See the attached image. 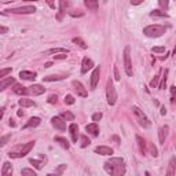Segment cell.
<instances>
[{"label":"cell","mask_w":176,"mask_h":176,"mask_svg":"<svg viewBox=\"0 0 176 176\" xmlns=\"http://www.w3.org/2000/svg\"><path fill=\"white\" fill-rule=\"evenodd\" d=\"M105 171L110 175H114V176H121L125 173V162L122 158L119 157H114V158H110L108 161L105 162Z\"/></svg>","instance_id":"6da1fadb"},{"label":"cell","mask_w":176,"mask_h":176,"mask_svg":"<svg viewBox=\"0 0 176 176\" xmlns=\"http://www.w3.org/2000/svg\"><path fill=\"white\" fill-rule=\"evenodd\" d=\"M33 146H35V142H29V143H25V144H18V146H15L8 153V155L11 158H22V157H25L26 154H29V151L33 149Z\"/></svg>","instance_id":"7a4b0ae2"},{"label":"cell","mask_w":176,"mask_h":176,"mask_svg":"<svg viewBox=\"0 0 176 176\" xmlns=\"http://www.w3.org/2000/svg\"><path fill=\"white\" fill-rule=\"evenodd\" d=\"M166 32V28L164 25H149L143 29V33L147 37H160Z\"/></svg>","instance_id":"3957f363"},{"label":"cell","mask_w":176,"mask_h":176,"mask_svg":"<svg viewBox=\"0 0 176 176\" xmlns=\"http://www.w3.org/2000/svg\"><path fill=\"white\" fill-rule=\"evenodd\" d=\"M132 113L135 114V119H136V121L139 122L140 127H143V128H149V127L151 125L150 120L147 119V116L144 114L143 111L140 110L138 106H132Z\"/></svg>","instance_id":"277c9868"},{"label":"cell","mask_w":176,"mask_h":176,"mask_svg":"<svg viewBox=\"0 0 176 176\" xmlns=\"http://www.w3.org/2000/svg\"><path fill=\"white\" fill-rule=\"evenodd\" d=\"M106 96H108V103L110 106H114L116 102H117V92H116L114 84H113L111 79H109L108 83H106Z\"/></svg>","instance_id":"5b68a950"},{"label":"cell","mask_w":176,"mask_h":176,"mask_svg":"<svg viewBox=\"0 0 176 176\" xmlns=\"http://www.w3.org/2000/svg\"><path fill=\"white\" fill-rule=\"evenodd\" d=\"M124 69L127 76H132V63H131V48L125 47L124 50Z\"/></svg>","instance_id":"8992f818"},{"label":"cell","mask_w":176,"mask_h":176,"mask_svg":"<svg viewBox=\"0 0 176 176\" xmlns=\"http://www.w3.org/2000/svg\"><path fill=\"white\" fill-rule=\"evenodd\" d=\"M13 14H33L36 11L35 6H24V7H18V8H11L8 10Z\"/></svg>","instance_id":"52a82bcc"},{"label":"cell","mask_w":176,"mask_h":176,"mask_svg":"<svg viewBox=\"0 0 176 176\" xmlns=\"http://www.w3.org/2000/svg\"><path fill=\"white\" fill-rule=\"evenodd\" d=\"M72 85H73V88H74V91L77 92L79 96H81V98H87V96H88V92H87V90L84 88V85L80 83V81L74 80V81L72 83Z\"/></svg>","instance_id":"ba28073f"},{"label":"cell","mask_w":176,"mask_h":176,"mask_svg":"<svg viewBox=\"0 0 176 176\" xmlns=\"http://www.w3.org/2000/svg\"><path fill=\"white\" fill-rule=\"evenodd\" d=\"M51 124H52L58 131H65L66 130V122L62 117H52V119H51Z\"/></svg>","instance_id":"9c48e42d"},{"label":"cell","mask_w":176,"mask_h":176,"mask_svg":"<svg viewBox=\"0 0 176 176\" xmlns=\"http://www.w3.org/2000/svg\"><path fill=\"white\" fill-rule=\"evenodd\" d=\"M28 92H29V95L39 96V95H41V94L46 92V88L41 87V85H39V84H33L32 87H29V88H28Z\"/></svg>","instance_id":"30bf717a"},{"label":"cell","mask_w":176,"mask_h":176,"mask_svg":"<svg viewBox=\"0 0 176 176\" xmlns=\"http://www.w3.org/2000/svg\"><path fill=\"white\" fill-rule=\"evenodd\" d=\"M99 76H101V68L98 66V68L94 69L92 74H91V90H95L96 88V84L99 81Z\"/></svg>","instance_id":"8fae6325"},{"label":"cell","mask_w":176,"mask_h":176,"mask_svg":"<svg viewBox=\"0 0 176 176\" xmlns=\"http://www.w3.org/2000/svg\"><path fill=\"white\" fill-rule=\"evenodd\" d=\"M69 4V0H59V13H58L57 15V19L58 21H62V18H63V14L66 13V7H68Z\"/></svg>","instance_id":"7c38bea8"},{"label":"cell","mask_w":176,"mask_h":176,"mask_svg":"<svg viewBox=\"0 0 176 176\" xmlns=\"http://www.w3.org/2000/svg\"><path fill=\"white\" fill-rule=\"evenodd\" d=\"M94 68V62L92 59H90V58H84L83 59V63H81V73L83 74H85L88 70H91V69Z\"/></svg>","instance_id":"4fadbf2b"},{"label":"cell","mask_w":176,"mask_h":176,"mask_svg":"<svg viewBox=\"0 0 176 176\" xmlns=\"http://www.w3.org/2000/svg\"><path fill=\"white\" fill-rule=\"evenodd\" d=\"M36 76L37 74L35 72H29V70H22V72H19V77H21L22 80H28V81H35Z\"/></svg>","instance_id":"5bb4252c"},{"label":"cell","mask_w":176,"mask_h":176,"mask_svg":"<svg viewBox=\"0 0 176 176\" xmlns=\"http://www.w3.org/2000/svg\"><path fill=\"white\" fill-rule=\"evenodd\" d=\"M15 84V79L14 77H4V79H1V81H0V91H4L7 87L10 85H14Z\"/></svg>","instance_id":"9a60e30c"},{"label":"cell","mask_w":176,"mask_h":176,"mask_svg":"<svg viewBox=\"0 0 176 176\" xmlns=\"http://www.w3.org/2000/svg\"><path fill=\"white\" fill-rule=\"evenodd\" d=\"M85 131L87 132H90L92 136H98V135H99V127H98V124L95 121H94L92 124L85 125Z\"/></svg>","instance_id":"2e32d148"},{"label":"cell","mask_w":176,"mask_h":176,"mask_svg":"<svg viewBox=\"0 0 176 176\" xmlns=\"http://www.w3.org/2000/svg\"><path fill=\"white\" fill-rule=\"evenodd\" d=\"M13 91H14L17 95H28V88L26 87H24L22 84H18V83H15L14 85H13Z\"/></svg>","instance_id":"e0dca14e"},{"label":"cell","mask_w":176,"mask_h":176,"mask_svg":"<svg viewBox=\"0 0 176 176\" xmlns=\"http://www.w3.org/2000/svg\"><path fill=\"white\" fill-rule=\"evenodd\" d=\"M95 153H98V154H101V155H111L113 154V149L108 147V146H98L95 149Z\"/></svg>","instance_id":"ac0fdd59"},{"label":"cell","mask_w":176,"mask_h":176,"mask_svg":"<svg viewBox=\"0 0 176 176\" xmlns=\"http://www.w3.org/2000/svg\"><path fill=\"white\" fill-rule=\"evenodd\" d=\"M168 131H169L168 125H164V127L160 128V131H158V139H160V143H164V142H165V138L168 136Z\"/></svg>","instance_id":"d6986e66"},{"label":"cell","mask_w":176,"mask_h":176,"mask_svg":"<svg viewBox=\"0 0 176 176\" xmlns=\"http://www.w3.org/2000/svg\"><path fill=\"white\" fill-rule=\"evenodd\" d=\"M69 131H70V135H72V140L73 142H77V138H79V127H77V124L72 122L69 125Z\"/></svg>","instance_id":"ffe728a7"},{"label":"cell","mask_w":176,"mask_h":176,"mask_svg":"<svg viewBox=\"0 0 176 176\" xmlns=\"http://www.w3.org/2000/svg\"><path fill=\"white\" fill-rule=\"evenodd\" d=\"M40 122H41V120H40L39 117H30L29 121L25 124L24 128H25V130H26V128H36L37 125H40Z\"/></svg>","instance_id":"44dd1931"},{"label":"cell","mask_w":176,"mask_h":176,"mask_svg":"<svg viewBox=\"0 0 176 176\" xmlns=\"http://www.w3.org/2000/svg\"><path fill=\"white\" fill-rule=\"evenodd\" d=\"M84 4H85V7L90 11H96L98 7H99L98 0H84Z\"/></svg>","instance_id":"7402d4cb"},{"label":"cell","mask_w":176,"mask_h":176,"mask_svg":"<svg viewBox=\"0 0 176 176\" xmlns=\"http://www.w3.org/2000/svg\"><path fill=\"white\" fill-rule=\"evenodd\" d=\"M13 175V166L8 161H6L3 164V168H1V176H11Z\"/></svg>","instance_id":"603a6c76"},{"label":"cell","mask_w":176,"mask_h":176,"mask_svg":"<svg viewBox=\"0 0 176 176\" xmlns=\"http://www.w3.org/2000/svg\"><path fill=\"white\" fill-rule=\"evenodd\" d=\"M18 105L19 106H22V108H35L36 106V103L32 101V99H26V98H21L18 101Z\"/></svg>","instance_id":"cb8c5ba5"},{"label":"cell","mask_w":176,"mask_h":176,"mask_svg":"<svg viewBox=\"0 0 176 176\" xmlns=\"http://www.w3.org/2000/svg\"><path fill=\"white\" fill-rule=\"evenodd\" d=\"M61 52H66V54H69V50H68V48H62V47H59V48H51V50H47V51H44V55L61 54Z\"/></svg>","instance_id":"d4e9b609"},{"label":"cell","mask_w":176,"mask_h":176,"mask_svg":"<svg viewBox=\"0 0 176 176\" xmlns=\"http://www.w3.org/2000/svg\"><path fill=\"white\" fill-rule=\"evenodd\" d=\"M175 168H176V158L172 157L171 161H169V169L166 171V175H169V176L175 175Z\"/></svg>","instance_id":"484cf974"},{"label":"cell","mask_w":176,"mask_h":176,"mask_svg":"<svg viewBox=\"0 0 176 176\" xmlns=\"http://www.w3.org/2000/svg\"><path fill=\"white\" fill-rule=\"evenodd\" d=\"M168 69H165V70H162V79L161 81H160V85H158V88L160 90H165V85H166V77H168Z\"/></svg>","instance_id":"4316f807"},{"label":"cell","mask_w":176,"mask_h":176,"mask_svg":"<svg viewBox=\"0 0 176 176\" xmlns=\"http://www.w3.org/2000/svg\"><path fill=\"white\" fill-rule=\"evenodd\" d=\"M136 142H138V144H139L140 153H142V154H146V151H147V149H146V142L140 136H136Z\"/></svg>","instance_id":"83f0119b"},{"label":"cell","mask_w":176,"mask_h":176,"mask_svg":"<svg viewBox=\"0 0 176 176\" xmlns=\"http://www.w3.org/2000/svg\"><path fill=\"white\" fill-rule=\"evenodd\" d=\"M55 142H58V143L61 144V146H62L63 149H66V150H68V149L70 147V144H69V142L65 139V138H62V136H57V138H55Z\"/></svg>","instance_id":"f1b7e54d"},{"label":"cell","mask_w":176,"mask_h":176,"mask_svg":"<svg viewBox=\"0 0 176 176\" xmlns=\"http://www.w3.org/2000/svg\"><path fill=\"white\" fill-rule=\"evenodd\" d=\"M63 79H65V76H46V77H43V81H59Z\"/></svg>","instance_id":"f546056e"},{"label":"cell","mask_w":176,"mask_h":176,"mask_svg":"<svg viewBox=\"0 0 176 176\" xmlns=\"http://www.w3.org/2000/svg\"><path fill=\"white\" fill-rule=\"evenodd\" d=\"M73 43H74V44H77L79 47H81L83 50H85L87 47H88V46L85 44V41H84V40L81 39V37H73Z\"/></svg>","instance_id":"4dcf8cb0"},{"label":"cell","mask_w":176,"mask_h":176,"mask_svg":"<svg viewBox=\"0 0 176 176\" xmlns=\"http://www.w3.org/2000/svg\"><path fill=\"white\" fill-rule=\"evenodd\" d=\"M150 17H162V18H166L168 14H166L165 11H161V10H153L150 13Z\"/></svg>","instance_id":"1f68e13d"},{"label":"cell","mask_w":176,"mask_h":176,"mask_svg":"<svg viewBox=\"0 0 176 176\" xmlns=\"http://www.w3.org/2000/svg\"><path fill=\"white\" fill-rule=\"evenodd\" d=\"M61 117L63 120H68V121H73V120H74V114H73V113H70V111H62Z\"/></svg>","instance_id":"d6a6232c"},{"label":"cell","mask_w":176,"mask_h":176,"mask_svg":"<svg viewBox=\"0 0 176 176\" xmlns=\"http://www.w3.org/2000/svg\"><path fill=\"white\" fill-rule=\"evenodd\" d=\"M158 85H160V74L154 76V77H153V80L150 81V87H151V88H157Z\"/></svg>","instance_id":"836d02e7"},{"label":"cell","mask_w":176,"mask_h":176,"mask_svg":"<svg viewBox=\"0 0 176 176\" xmlns=\"http://www.w3.org/2000/svg\"><path fill=\"white\" fill-rule=\"evenodd\" d=\"M80 142H81V143H80V146H81V147H87V146L91 143L90 139H88L85 135H81V136H80Z\"/></svg>","instance_id":"e575fe53"},{"label":"cell","mask_w":176,"mask_h":176,"mask_svg":"<svg viewBox=\"0 0 176 176\" xmlns=\"http://www.w3.org/2000/svg\"><path fill=\"white\" fill-rule=\"evenodd\" d=\"M21 175H30V176H36V172L33 171V169H29V168H24L21 171Z\"/></svg>","instance_id":"d590c367"},{"label":"cell","mask_w":176,"mask_h":176,"mask_svg":"<svg viewBox=\"0 0 176 176\" xmlns=\"http://www.w3.org/2000/svg\"><path fill=\"white\" fill-rule=\"evenodd\" d=\"M176 102V87L172 85L171 87V103H175Z\"/></svg>","instance_id":"8d00e7d4"},{"label":"cell","mask_w":176,"mask_h":176,"mask_svg":"<svg viewBox=\"0 0 176 176\" xmlns=\"http://www.w3.org/2000/svg\"><path fill=\"white\" fill-rule=\"evenodd\" d=\"M149 150H150V154L153 155V157H157V155H158V153H157V149H155V146H154V144L149 143Z\"/></svg>","instance_id":"74e56055"},{"label":"cell","mask_w":176,"mask_h":176,"mask_svg":"<svg viewBox=\"0 0 176 176\" xmlns=\"http://www.w3.org/2000/svg\"><path fill=\"white\" fill-rule=\"evenodd\" d=\"M11 70H13V69H11V68L1 69V72H0V77H1V79H4V77H6V76L8 74V73H11Z\"/></svg>","instance_id":"f35d334b"},{"label":"cell","mask_w":176,"mask_h":176,"mask_svg":"<svg viewBox=\"0 0 176 176\" xmlns=\"http://www.w3.org/2000/svg\"><path fill=\"white\" fill-rule=\"evenodd\" d=\"M10 139H11V133H8V135H6V136H1V139H0V144L4 146V144L7 143Z\"/></svg>","instance_id":"ab89813d"},{"label":"cell","mask_w":176,"mask_h":176,"mask_svg":"<svg viewBox=\"0 0 176 176\" xmlns=\"http://www.w3.org/2000/svg\"><path fill=\"white\" fill-rule=\"evenodd\" d=\"M158 4H160V7L161 8H168V4H169V0H158Z\"/></svg>","instance_id":"60d3db41"},{"label":"cell","mask_w":176,"mask_h":176,"mask_svg":"<svg viewBox=\"0 0 176 176\" xmlns=\"http://www.w3.org/2000/svg\"><path fill=\"white\" fill-rule=\"evenodd\" d=\"M30 164H33V165L36 166V169H41V161H37V160H33V158H30Z\"/></svg>","instance_id":"b9f144b4"},{"label":"cell","mask_w":176,"mask_h":176,"mask_svg":"<svg viewBox=\"0 0 176 176\" xmlns=\"http://www.w3.org/2000/svg\"><path fill=\"white\" fill-rule=\"evenodd\" d=\"M65 103L66 105H73L74 103V98H73L72 95H66L65 96Z\"/></svg>","instance_id":"7bdbcfd3"},{"label":"cell","mask_w":176,"mask_h":176,"mask_svg":"<svg viewBox=\"0 0 176 176\" xmlns=\"http://www.w3.org/2000/svg\"><path fill=\"white\" fill-rule=\"evenodd\" d=\"M151 51H153V52H157V54H161V52L165 51V47H153Z\"/></svg>","instance_id":"ee69618b"},{"label":"cell","mask_w":176,"mask_h":176,"mask_svg":"<svg viewBox=\"0 0 176 176\" xmlns=\"http://www.w3.org/2000/svg\"><path fill=\"white\" fill-rule=\"evenodd\" d=\"M66 58H68L66 52H61V54H58V55H54V59H66Z\"/></svg>","instance_id":"f6af8a7d"},{"label":"cell","mask_w":176,"mask_h":176,"mask_svg":"<svg viewBox=\"0 0 176 176\" xmlns=\"http://www.w3.org/2000/svg\"><path fill=\"white\" fill-rule=\"evenodd\" d=\"M57 101H58L57 95H50L48 96V103H57Z\"/></svg>","instance_id":"bcb514c9"},{"label":"cell","mask_w":176,"mask_h":176,"mask_svg":"<svg viewBox=\"0 0 176 176\" xmlns=\"http://www.w3.org/2000/svg\"><path fill=\"white\" fill-rule=\"evenodd\" d=\"M102 119V113H95V114L92 116V121H99V120Z\"/></svg>","instance_id":"7dc6e473"},{"label":"cell","mask_w":176,"mask_h":176,"mask_svg":"<svg viewBox=\"0 0 176 176\" xmlns=\"http://www.w3.org/2000/svg\"><path fill=\"white\" fill-rule=\"evenodd\" d=\"M65 169H66V165H63V164H62L61 166H58V169H57V171H55V173H59V175H61V173L63 172Z\"/></svg>","instance_id":"c3c4849f"},{"label":"cell","mask_w":176,"mask_h":176,"mask_svg":"<svg viewBox=\"0 0 176 176\" xmlns=\"http://www.w3.org/2000/svg\"><path fill=\"white\" fill-rule=\"evenodd\" d=\"M114 79L119 81L121 77H120V73H119V69H117V66H114Z\"/></svg>","instance_id":"681fc988"},{"label":"cell","mask_w":176,"mask_h":176,"mask_svg":"<svg viewBox=\"0 0 176 176\" xmlns=\"http://www.w3.org/2000/svg\"><path fill=\"white\" fill-rule=\"evenodd\" d=\"M46 1L51 8H55V0H46Z\"/></svg>","instance_id":"f907efd6"},{"label":"cell","mask_w":176,"mask_h":176,"mask_svg":"<svg viewBox=\"0 0 176 176\" xmlns=\"http://www.w3.org/2000/svg\"><path fill=\"white\" fill-rule=\"evenodd\" d=\"M144 0H131V4H133V6H138V4L143 3Z\"/></svg>","instance_id":"816d5d0a"},{"label":"cell","mask_w":176,"mask_h":176,"mask_svg":"<svg viewBox=\"0 0 176 176\" xmlns=\"http://www.w3.org/2000/svg\"><path fill=\"white\" fill-rule=\"evenodd\" d=\"M7 30H8V29L6 28V26H0V33H6Z\"/></svg>","instance_id":"f5cc1de1"},{"label":"cell","mask_w":176,"mask_h":176,"mask_svg":"<svg viewBox=\"0 0 176 176\" xmlns=\"http://www.w3.org/2000/svg\"><path fill=\"white\" fill-rule=\"evenodd\" d=\"M161 114H162V116H165V114H166V109H165V106H161Z\"/></svg>","instance_id":"db71d44e"},{"label":"cell","mask_w":176,"mask_h":176,"mask_svg":"<svg viewBox=\"0 0 176 176\" xmlns=\"http://www.w3.org/2000/svg\"><path fill=\"white\" fill-rule=\"evenodd\" d=\"M10 125H11V127H15V125H17V124H15V121H14L13 119H10Z\"/></svg>","instance_id":"11a10c76"},{"label":"cell","mask_w":176,"mask_h":176,"mask_svg":"<svg viewBox=\"0 0 176 176\" xmlns=\"http://www.w3.org/2000/svg\"><path fill=\"white\" fill-rule=\"evenodd\" d=\"M51 66H52V63H51V62H47L46 65H44V68H51Z\"/></svg>","instance_id":"9f6ffc18"},{"label":"cell","mask_w":176,"mask_h":176,"mask_svg":"<svg viewBox=\"0 0 176 176\" xmlns=\"http://www.w3.org/2000/svg\"><path fill=\"white\" fill-rule=\"evenodd\" d=\"M3 114H4V108H1V111H0V119H3Z\"/></svg>","instance_id":"6f0895ef"},{"label":"cell","mask_w":176,"mask_h":176,"mask_svg":"<svg viewBox=\"0 0 176 176\" xmlns=\"http://www.w3.org/2000/svg\"><path fill=\"white\" fill-rule=\"evenodd\" d=\"M17 114H18V117H22V116H24V111H21V110H19L18 113H17Z\"/></svg>","instance_id":"680465c9"},{"label":"cell","mask_w":176,"mask_h":176,"mask_svg":"<svg viewBox=\"0 0 176 176\" xmlns=\"http://www.w3.org/2000/svg\"><path fill=\"white\" fill-rule=\"evenodd\" d=\"M168 55H169V52H166V55H165V57H162L161 59H162V61H164V59H166V58H168Z\"/></svg>","instance_id":"91938a15"}]
</instances>
